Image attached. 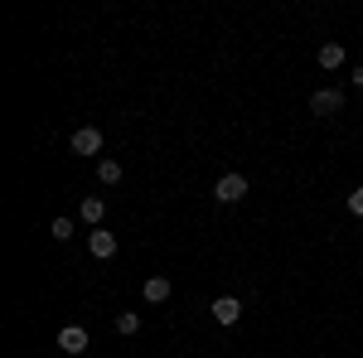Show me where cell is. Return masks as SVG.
Returning a JSON list of instances; mask_svg holds the SVG:
<instances>
[{
  "label": "cell",
  "instance_id": "6da1fadb",
  "mask_svg": "<svg viewBox=\"0 0 363 358\" xmlns=\"http://www.w3.org/2000/svg\"><path fill=\"white\" fill-rule=\"evenodd\" d=\"M68 145H73V155H102V131L97 126H78Z\"/></svg>",
  "mask_w": 363,
  "mask_h": 358
},
{
  "label": "cell",
  "instance_id": "7a4b0ae2",
  "mask_svg": "<svg viewBox=\"0 0 363 358\" xmlns=\"http://www.w3.org/2000/svg\"><path fill=\"white\" fill-rule=\"evenodd\" d=\"M242 194H247V174H223V179L213 184V198H218V203H238Z\"/></svg>",
  "mask_w": 363,
  "mask_h": 358
},
{
  "label": "cell",
  "instance_id": "3957f363",
  "mask_svg": "<svg viewBox=\"0 0 363 358\" xmlns=\"http://www.w3.org/2000/svg\"><path fill=\"white\" fill-rule=\"evenodd\" d=\"M58 349H63L68 358L87 354V330L83 325H63V330H58Z\"/></svg>",
  "mask_w": 363,
  "mask_h": 358
},
{
  "label": "cell",
  "instance_id": "277c9868",
  "mask_svg": "<svg viewBox=\"0 0 363 358\" xmlns=\"http://www.w3.org/2000/svg\"><path fill=\"white\" fill-rule=\"evenodd\" d=\"M339 107H344V92H339V87H320V92L310 97V111H315V116H335Z\"/></svg>",
  "mask_w": 363,
  "mask_h": 358
},
{
  "label": "cell",
  "instance_id": "5b68a950",
  "mask_svg": "<svg viewBox=\"0 0 363 358\" xmlns=\"http://www.w3.org/2000/svg\"><path fill=\"white\" fill-rule=\"evenodd\" d=\"M213 320H218V325H238V320H242V301H238V296H218V301H213Z\"/></svg>",
  "mask_w": 363,
  "mask_h": 358
},
{
  "label": "cell",
  "instance_id": "8992f818",
  "mask_svg": "<svg viewBox=\"0 0 363 358\" xmlns=\"http://www.w3.org/2000/svg\"><path fill=\"white\" fill-rule=\"evenodd\" d=\"M87 247H92V257H102V262H107V257H116V233L97 228V233L87 237Z\"/></svg>",
  "mask_w": 363,
  "mask_h": 358
},
{
  "label": "cell",
  "instance_id": "52a82bcc",
  "mask_svg": "<svg viewBox=\"0 0 363 358\" xmlns=\"http://www.w3.org/2000/svg\"><path fill=\"white\" fill-rule=\"evenodd\" d=\"M169 301V276H145V305H165Z\"/></svg>",
  "mask_w": 363,
  "mask_h": 358
},
{
  "label": "cell",
  "instance_id": "ba28073f",
  "mask_svg": "<svg viewBox=\"0 0 363 358\" xmlns=\"http://www.w3.org/2000/svg\"><path fill=\"white\" fill-rule=\"evenodd\" d=\"M78 213H83V223H92V228H102V218H107V203H102V198L92 194V198H83V208H78Z\"/></svg>",
  "mask_w": 363,
  "mask_h": 358
},
{
  "label": "cell",
  "instance_id": "9c48e42d",
  "mask_svg": "<svg viewBox=\"0 0 363 358\" xmlns=\"http://www.w3.org/2000/svg\"><path fill=\"white\" fill-rule=\"evenodd\" d=\"M320 68H344V44H325L320 49Z\"/></svg>",
  "mask_w": 363,
  "mask_h": 358
},
{
  "label": "cell",
  "instance_id": "30bf717a",
  "mask_svg": "<svg viewBox=\"0 0 363 358\" xmlns=\"http://www.w3.org/2000/svg\"><path fill=\"white\" fill-rule=\"evenodd\" d=\"M97 179H102L107 189H112V184H121V165H116V160H97Z\"/></svg>",
  "mask_w": 363,
  "mask_h": 358
},
{
  "label": "cell",
  "instance_id": "8fae6325",
  "mask_svg": "<svg viewBox=\"0 0 363 358\" xmlns=\"http://www.w3.org/2000/svg\"><path fill=\"white\" fill-rule=\"evenodd\" d=\"M140 330V315L136 310H121V315H116V334H136Z\"/></svg>",
  "mask_w": 363,
  "mask_h": 358
},
{
  "label": "cell",
  "instance_id": "7c38bea8",
  "mask_svg": "<svg viewBox=\"0 0 363 358\" xmlns=\"http://www.w3.org/2000/svg\"><path fill=\"white\" fill-rule=\"evenodd\" d=\"M49 237H54V242H68V237H73V223H68V218H54V223H49Z\"/></svg>",
  "mask_w": 363,
  "mask_h": 358
},
{
  "label": "cell",
  "instance_id": "4fadbf2b",
  "mask_svg": "<svg viewBox=\"0 0 363 358\" xmlns=\"http://www.w3.org/2000/svg\"><path fill=\"white\" fill-rule=\"evenodd\" d=\"M349 213H359V218H363V184L349 194Z\"/></svg>",
  "mask_w": 363,
  "mask_h": 358
},
{
  "label": "cell",
  "instance_id": "5bb4252c",
  "mask_svg": "<svg viewBox=\"0 0 363 358\" xmlns=\"http://www.w3.org/2000/svg\"><path fill=\"white\" fill-rule=\"evenodd\" d=\"M354 87H363V68H354Z\"/></svg>",
  "mask_w": 363,
  "mask_h": 358
}]
</instances>
